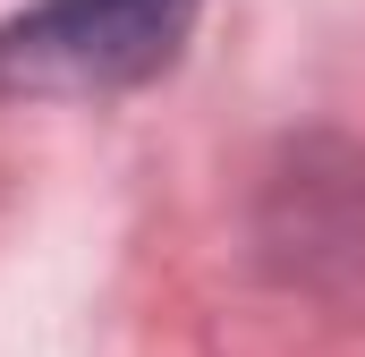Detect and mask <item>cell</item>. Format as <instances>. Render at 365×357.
Here are the masks:
<instances>
[{"label":"cell","instance_id":"1","mask_svg":"<svg viewBox=\"0 0 365 357\" xmlns=\"http://www.w3.org/2000/svg\"><path fill=\"white\" fill-rule=\"evenodd\" d=\"M195 0H43L0 34V77L26 86H136L179 51Z\"/></svg>","mask_w":365,"mask_h":357}]
</instances>
